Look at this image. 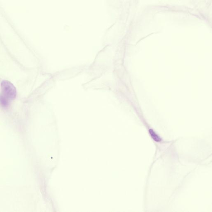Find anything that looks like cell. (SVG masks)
I'll return each instance as SVG.
<instances>
[{
    "label": "cell",
    "instance_id": "obj_1",
    "mask_svg": "<svg viewBox=\"0 0 212 212\" xmlns=\"http://www.w3.org/2000/svg\"><path fill=\"white\" fill-rule=\"evenodd\" d=\"M3 95L8 100L15 99L17 95L16 88L12 83L8 81H3L1 84Z\"/></svg>",
    "mask_w": 212,
    "mask_h": 212
},
{
    "label": "cell",
    "instance_id": "obj_2",
    "mask_svg": "<svg viewBox=\"0 0 212 212\" xmlns=\"http://www.w3.org/2000/svg\"><path fill=\"white\" fill-rule=\"evenodd\" d=\"M7 98L4 95H0V105L4 108H7L9 105V101Z\"/></svg>",
    "mask_w": 212,
    "mask_h": 212
},
{
    "label": "cell",
    "instance_id": "obj_3",
    "mask_svg": "<svg viewBox=\"0 0 212 212\" xmlns=\"http://www.w3.org/2000/svg\"><path fill=\"white\" fill-rule=\"evenodd\" d=\"M149 133L151 136V137L153 138V139L154 140V141H155L158 142L161 141V138L158 136L153 130L150 129L149 130Z\"/></svg>",
    "mask_w": 212,
    "mask_h": 212
}]
</instances>
